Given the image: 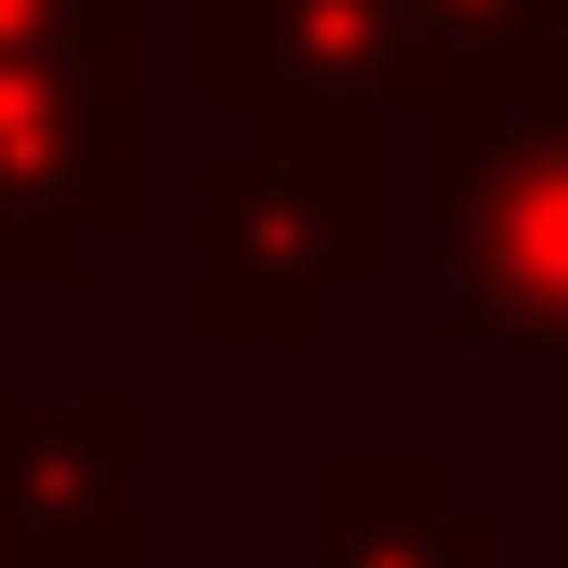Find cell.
Returning a JSON list of instances; mask_svg holds the SVG:
<instances>
[{"instance_id": "7a4b0ae2", "label": "cell", "mask_w": 568, "mask_h": 568, "mask_svg": "<svg viewBox=\"0 0 568 568\" xmlns=\"http://www.w3.org/2000/svg\"><path fill=\"white\" fill-rule=\"evenodd\" d=\"M145 199V40L0 53V291H53Z\"/></svg>"}, {"instance_id": "5b68a950", "label": "cell", "mask_w": 568, "mask_h": 568, "mask_svg": "<svg viewBox=\"0 0 568 568\" xmlns=\"http://www.w3.org/2000/svg\"><path fill=\"white\" fill-rule=\"evenodd\" d=\"M133 449L145 410L133 397H67V410H0V568L13 556H80L120 542L133 516Z\"/></svg>"}, {"instance_id": "ba28073f", "label": "cell", "mask_w": 568, "mask_h": 568, "mask_svg": "<svg viewBox=\"0 0 568 568\" xmlns=\"http://www.w3.org/2000/svg\"><path fill=\"white\" fill-rule=\"evenodd\" d=\"M80 40H145V0H0V53H80Z\"/></svg>"}, {"instance_id": "6da1fadb", "label": "cell", "mask_w": 568, "mask_h": 568, "mask_svg": "<svg viewBox=\"0 0 568 568\" xmlns=\"http://www.w3.org/2000/svg\"><path fill=\"white\" fill-rule=\"evenodd\" d=\"M384 278V120H265L199 159V344H317Z\"/></svg>"}, {"instance_id": "52a82bcc", "label": "cell", "mask_w": 568, "mask_h": 568, "mask_svg": "<svg viewBox=\"0 0 568 568\" xmlns=\"http://www.w3.org/2000/svg\"><path fill=\"white\" fill-rule=\"evenodd\" d=\"M424 53H516V40H556V0H410Z\"/></svg>"}, {"instance_id": "8992f818", "label": "cell", "mask_w": 568, "mask_h": 568, "mask_svg": "<svg viewBox=\"0 0 568 568\" xmlns=\"http://www.w3.org/2000/svg\"><path fill=\"white\" fill-rule=\"evenodd\" d=\"M317 568H529L436 463H331L317 476Z\"/></svg>"}, {"instance_id": "3957f363", "label": "cell", "mask_w": 568, "mask_h": 568, "mask_svg": "<svg viewBox=\"0 0 568 568\" xmlns=\"http://www.w3.org/2000/svg\"><path fill=\"white\" fill-rule=\"evenodd\" d=\"M449 331L463 344H516L568 357V80L503 106L476 145H449Z\"/></svg>"}, {"instance_id": "277c9868", "label": "cell", "mask_w": 568, "mask_h": 568, "mask_svg": "<svg viewBox=\"0 0 568 568\" xmlns=\"http://www.w3.org/2000/svg\"><path fill=\"white\" fill-rule=\"evenodd\" d=\"M199 93L239 120H397L436 53L410 0H199Z\"/></svg>"}, {"instance_id": "9c48e42d", "label": "cell", "mask_w": 568, "mask_h": 568, "mask_svg": "<svg viewBox=\"0 0 568 568\" xmlns=\"http://www.w3.org/2000/svg\"><path fill=\"white\" fill-rule=\"evenodd\" d=\"M13 568H145V542L120 529V542H80V556H13Z\"/></svg>"}]
</instances>
